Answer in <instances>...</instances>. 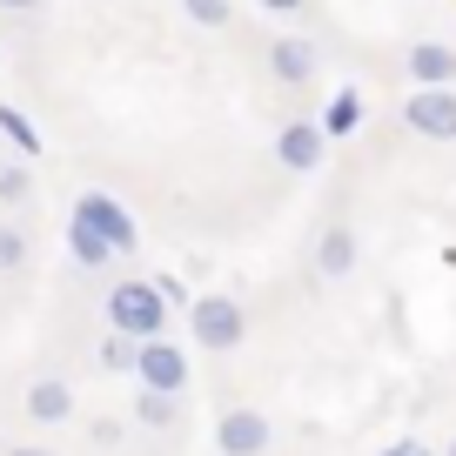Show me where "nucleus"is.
<instances>
[{"instance_id":"f257e3e1","label":"nucleus","mask_w":456,"mask_h":456,"mask_svg":"<svg viewBox=\"0 0 456 456\" xmlns=\"http://www.w3.org/2000/svg\"><path fill=\"white\" fill-rule=\"evenodd\" d=\"M108 329H114V336H128V342H155L161 329H168V302L155 296L148 275L108 289Z\"/></svg>"},{"instance_id":"f03ea898","label":"nucleus","mask_w":456,"mask_h":456,"mask_svg":"<svg viewBox=\"0 0 456 456\" xmlns=\"http://www.w3.org/2000/svg\"><path fill=\"white\" fill-rule=\"evenodd\" d=\"M188 336L195 349H242L248 336V315L235 296H188Z\"/></svg>"},{"instance_id":"7ed1b4c3","label":"nucleus","mask_w":456,"mask_h":456,"mask_svg":"<svg viewBox=\"0 0 456 456\" xmlns=\"http://www.w3.org/2000/svg\"><path fill=\"white\" fill-rule=\"evenodd\" d=\"M74 222L94 228V235L114 248V256H134V248H142V228H134V215L121 208L114 195H101V188H87V195L74 201Z\"/></svg>"},{"instance_id":"20e7f679","label":"nucleus","mask_w":456,"mask_h":456,"mask_svg":"<svg viewBox=\"0 0 456 456\" xmlns=\"http://www.w3.org/2000/svg\"><path fill=\"white\" fill-rule=\"evenodd\" d=\"M403 128L423 142H456V87H416L403 101Z\"/></svg>"},{"instance_id":"39448f33","label":"nucleus","mask_w":456,"mask_h":456,"mask_svg":"<svg viewBox=\"0 0 456 456\" xmlns=\"http://www.w3.org/2000/svg\"><path fill=\"white\" fill-rule=\"evenodd\" d=\"M134 376H142V389H161V396H182V389H188V349H175L168 336L142 342V356H134Z\"/></svg>"},{"instance_id":"423d86ee","label":"nucleus","mask_w":456,"mask_h":456,"mask_svg":"<svg viewBox=\"0 0 456 456\" xmlns=\"http://www.w3.org/2000/svg\"><path fill=\"white\" fill-rule=\"evenodd\" d=\"M215 450L222 456H262L269 450V416L262 410H228L215 423Z\"/></svg>"},{"instance_id":"0eeeda50","label":"nucleus","mask_w":456,"mask_h":456,"mask_svg":"<svg viewBox=\"0 0 456 456\" xmlns=\"http://www.w3.org/2000/svg\"><path fill=\"white\" fill-rule=\"evenodd\" d=\"M322 148H329V134L315 128V121H289V128L275 134V155H282V168H296V175L322 168Z\"/></svg>"},{"instance_id":"6e6552de","label":"nucleus","mask_w":456,"mask_h":456,"mask_svg":"<svg viewBox=\"0 0 456 456\" xmlns=\"http://www.w3.org/2000/svg\"><path fill=\"white\" fill-rule=\"evenodd\" d=\"M269 74L282 87H309L315 81V47L302 41V34H282V41L269 47Z\"/></svg>"},{"instance_id":"1a4fd4ad","label":"nucleus","mask_w":456,"mask_h":456,"mask_svg":"<svg viewBox=\"0 0 456 456\" xmlns=\"http://www.w3.org/2000/svg\"><path fill=\"white\" fill-rule=\"evenodd\" d=\"M410 81H416V87H450V81H456V47L416 41V47H410Z\"/></svg>"},{"instance_id":"9d476101","label":"nucleus","mask_w":456,"mask_h":456,"mask_svg":"<svg viewBox=\"0 0 456 456\" xmlns=\"http://www.w3.org/2000/svg\"><path fill=\"white\" fill-rule=\"evenodd\" d=\"M20 410L34 416V423H68L74 416V389L61 383V376H41V383H28V403Z\"/></svg>"},{"instance_id":"9b49d317","label":"nucleus","mask_w":456,"mask_h":456,"mask_svg":"<svg viewBox=\"0 0 456 456\" xmlns=\"http://www.w3.org/2000/svg\"><path fill=\"white\" fill-rule=\"evenodd\" d=\"M315 269H322L329 282H342V275L356 269V228H329L322 248H315Z\"/></svg>"},{"instance_id":"f8f14e48","label":"nucleus","mask_w":456,"mask_h":456,"mask_svg":"<svg viewBox=\"0 0 456 456\" xmlns=\"http://www.w3.org/2000/svg\"><path fill=\"white\" fill-rule=\"evenodd\" d=\"M68 256L81 262V269H108V262H114V248L101 242L94 228H81V222H74V215H68Z\"/></svg>"},{"instance_id":"ddd939ff","label":"nucleus","mask_w":456,"mask_h":456,"mask_svg":"<svg viewBox=\"0 0 456 456\" xmlns=\"http://www.w3.org/2000/svg\"><path fill=\"white\" fill-rule=\"evenodd\" d=\"M315 128H322V134H349V128H362V94H356V87H342Z\"/></svg>"},{"instance_id":"4468645a","label":"nucleus","mask_w":456,"mask_h":456,"mask_svg":"<svg viewBox=\"0 0 456 456\" xmlns=\"http://www.w3.org/2000/svg\"><path fill=\"white\" fill-rule=\"evenodd\" d=\"M175 416H182V403H175V396H161V389H142V396H134V423H148V429H168Z\"/></svg>"},{"instance_id":"2eb2a0df","label":"nucleus","mask_w":456,"mask_h":456,"mask_svg":"<svg viewBox=\"0 0 456 456\" xmlns=\"http://www.w3.org/2000/svg\"><path fill=\"white\" fill-rule=\"evenodd\" d=\"M0 134L20 148V155H41V134H34V121L14 108V101H0Z\"/></svg>"},{"instance_id":"dca6fc26","label":"nucleus","mask_w":456,"mask_h":456,"mask_svg":"<svg viewBox=\"0 0 456 456\" xmlns=\"http://www.w3.org/2000/svg\"><path fill=\"white\" fill-rule=\"evenodd\" d=\"M134 356H142V342H128V336H114V329H108V342H101V370L134 376Z\"/></svg>"},{"instance_id":"f3484780","label":"nucleus","mask_w":456,"mask_h":456,"mask_svg":"<svg viewBox=\"0 0 456 456\" xmlns=\"http://www.w3.org/2000/svg\"><path fill=\"white\" fill-rule=\"evenodd\" d=\"M182 14L195 28H228V0H182Z\"/></svg>"},{"instance_id":"a211bd4d","label":"nucleus","mask_w":456,"mask_h":456,"mask_svg":"<svg viewBox=\"0 0 456 456\" xmlns=\"http://www.w3.org/2000/svg\"><path fill=\"white\" fill-rule=\"evenodd\" d=\"M20 262H28V235H20V228H0V275L20 269Z\"/></svg>"},{"instance_id":"6ab92c4d","label":"nucleus","mask_w":456,"mask_h":456,"mask_svg":"<svg viewBox=\"0 0 456 456\" xmlns=\"http://www.w3.org/2000/svg\"><path fill=\"white\" fill-rule=\"evenodd\" d=\"M28 195V168H0V201H20Z\"/></svg>"},{"instance_id":"aec40b11","label":"nucleus","mask_w":456,"mask_h":456,"mask_svg":"<svg viewBox=\"0 0 456 456\" xmlns=\"http://www.w3.org/2000/svg\"><path fill=\"white\" fill-rule=\"evenodd\" d=\"M383 456H436V450H429V443H416V436H403V443H389Z\"/></svg>"},{"instance_id":"412c9836","label":"nucleus","mask_w":456,"mask_h":456,"mask_svg":"<svg viewBox=\"0 0 456 456\" xmlns=\"http://www.w3.org/2000/svg\"><path fill=\"white\" fill-rule=\"evenodd\" d=\"M262 7H269V14H296L302 0H262Z\"/></svg>"},{"instance_id":"4be33fe9","label":"nucleus","mask_w":456,"mask_h":456,"mask_svg":"<svg viewBox=\"0 0 456 456\" xmlns=\"http://www.w3.org/2000/svg\"><path fill=\"white\" fill-rule=\"evenodd\" d=\"M7 456H54V450H41V443H20V450H7Z\"/></svg>"},{"instance_id":"5701e85b","label":"nucleus","mask_w":456,"mask_h":456,"mask_svg":"<svg viewBox=\"0 0 456 456\" xmlns=\"http://www.w3.org/2000/svg\"><path fill=\"white\" fill-rule=\"evenodd\" d=\"M0 7H7V14H28V7H41V0H0Z\"/></svg>"},{"instance_id":"b1692460","label":"nucleus","mask_w":456,"mask_h":456,"mask_svg":"<svg viewBox=\"0 0 456 456\" xmlns=\"http://www.w3.org/2000/svg\"><path fill=\"white\" fill-rule=\"evenodd\" d=\"M450 456H456V443H450Z\"/></svg>"}]
</instances>
